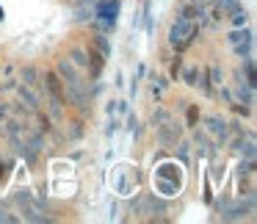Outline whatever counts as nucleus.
I'll return each mask as SVG.
<instances>
[{"mask_svg": "<svg viewBox=\"0 0 257 224\" xmlns=\"http://www.w3.org/2000/svg\"><path fill=\"white\" fill-rule=\"evenodd\" d=\"M45 91H47V102H50L53 114H56V117H61L64 105H67V97H64V80L58 78L56 69L45 72Z\"/></svg>", "mask_w": 257, "mask_h": 224, "instance_id": "obj_1", "label": "nucleus"}, {"mask_svg": "<svg viewBox=\"0 0 257 224\" xmlns=\"http://www.w3.org/2000/svg\"><path fill=\"white\" fill-rule=\"evenodd\" d=\"M194 36H196V23H191V20H180V17H177V23L169 28V45H172L177 53H183L185 47L194 42Z\"/></svg>", "mask_w": 257, "mask_h": 224, "instance_id": "obj_2", "label": "nucleus"}, {"mask_svg": "<svg viewBox=\"0 0 257 224\" xmlns=\"http://www.w3.org/2000/svg\"><path fill=\"white\" fill-rule=\"evenodd\" d=\"M119 12H122V0H100L94 6V20L102 31H113L119 20Z\"/></svg>", "mask_w": 257, "mask_h": 224, "instance_id": "obj_3", "label": "nucleus"}, {"mask_svg": "<svg viewBox=\"0 0 257 224\" xmlns=\"http://www.w3.org/2000/svg\"><path fill=\"white\" fill-rule=\"evenodd\" d=\"M207 130H210V133H216L218 136V139H227V122H224V119H218V117H210V119H207Z\"/></svg>", "mask_w": 257, "mask_h": 224, "instance_id": "obj_4", "label": "nucleus"}, {"mask_svg": "<svg viewBox=\"0 0 257 224\" xmlns=\"http://www.w3.org/2000/svg\"><path fill=\"white\" fill-rule=\"evenodd\" d=\"M227 39H229V45H232V47L235 45H243V42H254V39H251V31L246 28V25H243V28H238V31H232Z\"/></svg>", "mask_w": 257, "mask_h": 224, "instance_id": "obj_5", "label": "nucleus"}, {"mask_svg": "<svg viewBox=\"0 0 257 224\" xmlns=\"http://www.w3.org/2000/svg\"><path fill=\"white\" fill-rule=\"evenodd\" d=\"M235 152H238V155L240 158H249V161H254V139H251V136H249V139H240L238 141V150H235Z\"/></svg>", "mask_w": 257, "mask_h": 224, "instance_id": "obj_6", "label": "nucleus"}, {"mask_svg": "<svg viewBox=\"0 0 257 224\" xmlns=\"http://www.w3.org/2000/svg\"><path fill=\"white\" fill-rule=\"evenodd\" d=\"M23 83L25 86H31V89H36V86H39V69L36 67H23Z\"/></svg>", "mask_w": 257, "mask_h": 224, "instance_id": "obj_7", "label": "nucleus"}, {"mask_svg": "<svg viewBox=\"0 0 257 224\" xmlns=\"http://www.w3.org/2000/svg\"><path fill=\"white\" fill-rule=\"evenodd\" d=\"M251 207H254V196H251V199L246 202V205H235L232 210H229V213H224L221 218H227V221H232V218H240V216H243L246 210H251Z\"/></svg>", "mask_w": 257, "mask_h": 224, "instance_id": "obj_8", "label": "nucleus"}, {"mask_svg": "<svg viewBox=\"0 0 257 224\" xmlns=\"http://www.w3.org/2000/svg\"><path fill=\"white\" fill-rule=\"evenodd\" d=\"M20 97H23V100L28 102L31 108H34V111H39V97H36L34 91H31V86H25V83L20 86Z\"/></svg>", "mask_w": 257, "mask_h": 224, "instance_id": "obj_9", "label": "nucleus"}, {"mask_svg": "<svg viewBox=\"0 0 257 224\" xmlns=\"http://www.w3.org/2000/svg\"><path fill=\"white\" fill-rule=\"evenodd\" d=\"M238 9H240L238 0H218V17H221V14H224V17H229V14L238 12Z\"/></svg>", "mask_w": 257, "mask_h": 224, "instance_id": "obj_10", "label": "nucleus"}, {"mask_svg": "<svg viewBox=\"0 0 257 224\" xmlns=\"http://www.w3.org/2000/svg\"><path fill=\"white\" fill-rule=\"evenodd\" d=\"M69 61H72L75 67H86V64H89V56H86V50H80V47H72V50H69Z\"/></svg>", "mask_w": 257, "mask_h": 224, "instance_id": "obj_11", "label": "nucleus"}, {"mask_svg": "<svg viewBox=\"0 0 257 224\" xmlns=\"http://www.w3.org/2000/svg\"><path fill=\"white\" fill-rule=\"evenodd\" d=\"M94 45H97V50H100L105 58H111V42L105 39V34H94Z\"/></svg>", "mask_w": 257, "mask_h": 224, "instance_id": "obj_12", "label": "nucleus"}, {"mask_svg": "<svg viewBox=\"0 0 257 224\" xmlns=\"http://www.w3.org/2000/svg\"><path fill=\"white\" fill-rule=\"evenodd\" d=\"M229 17H232V23L238 25V28H243V25L249 23V14H246V12H240V9H238V12H232Z\"/></svg>", "mask_w": 257, "mask_h": 224, "instance_id": "obj_13", "label": "nucleus"}, {"mask_svg": "<svg viewBox=\"0 0 257 224\" xmlns=\"http://www.w3.org/2000/svg\"><path fill=\"white\" fill-rule=\"evenodd\" d=\"M249 53H251V42H243V45H235V56L249 58Z\"/></svg>", "mask_w": 257, "mask_h": 224, "instance_id": "obj_14", "label": "nucleus"}, {"mask_svg": "<svg viewBox=\"0 0 257 224\" xmlns=\"http://www.w3.org/2000/svg\"><path fill=\"white\" fill-rule=\"evenodd\" d=\"M196 75H199V69L191 67L188 72H185V83H188V86H196Z\"/></svg>", "mask_w": 257, "mask_h": 224, "instance_id": "obj_15", "label": "nucleus"}, {"mask_svg": "<svg viewBox=\"0 0 257 224\" xmlns=\"http://www.w3.org/2000/svg\"><path fill=\"white\" fill-rule=\"evenodd\" d=\"M0 221H3V224H12V221H17V216H12L9 210H3V207H0Z\"/></svg>", "mask_w": 257, "mask_h": 224, "instance_id": "obj_16", "label": "nucleus"}, {"mask_svg": "<svg viewBox=\"0 0 257 224\" xmlns=\"http://www.w3.org/2000/svg\"><path fill=\"white\" fill-rule=\"evenodd\" d=\"M210 75H213V83L221 86V72H218V67H213V69H210Z\"/></svg>", "mask_w": 257, "mask_h": 224, "instance_id": "obj_17", "label": "nucleus"}, {"mask_svg": "<svg viewBox=\"0 0 257 224\" xmlns=\"http://www.w3.org/2000/svg\"><path fill=\"white\" fill-rule=\"evenodd\" d=\"M180 67H183V61L177 58V61L172 64V78H174V80H177V75H180Z\"/></svg>", "mask_w": 257, "mask_h": 224, "instance_id": "obj_18", "label": "nucleus"}, {"mask_svg": "<svg viewBox=\"0 0 257 224\" xmlns=\"http://www.w3.org/2000/svg\"><path fill=\"white\" fill-rule=\"evenodd\" d=\"M196 122V108H191V111H188V125H194Z\"/></svg>", "mask_w": 257, "mask_h": 224, "instance_id": "obj_19", "label": "nucleus"}, {"mask_svg": "<svg viewBox=\"0 0 257 224\" xmlns=\"http://www.w3.org/2000/svg\"><path fill=\"white\" fill-rule=\"evenodd\" d=\"M69 3H75V6H89L91 0H69Z\"/></svg>", "mask_w": 257, "mask_h": 224, "instance_id": "obj_20", "label": "nucleus"}, {"mask_svg": "<svg viewBox=\"0 0 257 224\" xmlns=\"http://www.w3.org/2000/svg\"><path fill=\"white\" fill-rule=\"evenodd\" d=\"M3 17H6V14H3V6H0V23H3Z\"/></svg>", "mask_w": 257, "mask_h": 224, "instance_id": "obj_21", "label": "nucleus"}]
</instances>
